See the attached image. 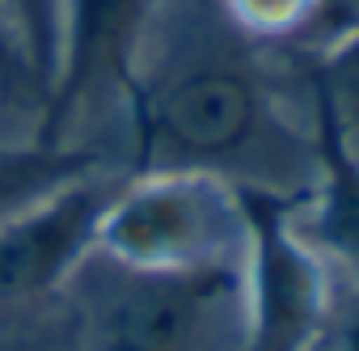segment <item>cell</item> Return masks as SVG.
<instances>
[{"instance_id":"obj_1","label":"cell","mask_w":359,"mask_h":351,"mask_svg":"<svg viewBox=\"0 0 359 351\" xmlns=\"http://www.w3.org/2000/svg\"><path fill=\"white\" fill-rule=\"evenodd\" d=\"M237 178L216 169H131L97 220L93 258L131 275L241 271Z\"/></svg>"},{"instance_id":"obj_2","label":"cell","mask_w":359,"mask_h":351,"mask_svg":"<svg viewBox=\"0 0 359 351\" xmlns=\"http://www.w3.org/2000/svg\"><path fill=\"white\" fill-rule=\"evenodd\" d=\"M135 169H216L271 123L266 81L245 55H203L127 98Z\"/></svg>"},{"instance_id":"obj_3","label":"cell","mask_w":359,"mask_h":351,"mask_svg":"<svg viewBox=\"0 0 359 351\" xmlns=\"http://www.w3.org/2000/svg\"><path fill=\"white\" fill-rule=\"evenodd\" d=\"M245 250L237 292L245 296V351H313L330 326V275L300 229V195L237 178Z\"/></svg>"},{"instance_id":"obj_4","label":"cell","mask_w":359,"mask_h":351,"mask_svg":"<svg viewBox=\"0 0 359 351\" xmlns=\"http://www.w3.org/2000/svg\"><path fill=\"white\" fill-rule=\"evenodd\" d=\"M161 0H60V43L47 98L39 106V140H64L85 102L102 89L135 93L140 47L152 30Z\"/></svg>"},{"instance_id":"obj_5","label":"cell","mask_w":359,"mask_h":351,"mask_svg":"<svg viewBox=\"0 0 359 351\" xmlns=\"http://www.w3.org/2000/svg\"><path fill=\"white\" fill-rule=\"evenodd\" d=\"M118 275L123 284L93 296L81 351H208L220 305L237 296V271Z\"/></svg>"},{"instance_id":"obj_6","label":"cell","mask_w":359,"mask_h":351,"mask_svg":"<svg viewBox=\"0 0 359 351\" xmlns=\"http://www.w3.org/2000/svg\"><path fill=\"white\" fill-rule=\"evenodd\" d=\"M114 183L97 169L0 225V305L51 296L93 258L97 220Z\"/></svg>"},{"instance_id":"obj_7","label":"cell","mask_w":359,"mask_h":351,"mask_svg":"<svg viewBox=\"0 0 359 351\" xmlns=\"http://www.w3.org/2000/svg\"><path fill=\"white\" fill-rule=\"evenodd\" d=\"M309 114H313L317 183L304 195L309 208L304 237L321 258H334L359 292V148L330 89L313 72H309Z\"/></svg>"},{"instance_id":"obj_8","label":"cell","mask_w":359,"mask_h":351,"mask_svg":"<svg viewBox=\"0 0 359 351\" xmlns=\"http://www.w3.org/2000/svg\"><path fill=\"white\" fill-rule=\"evenodd\" d=\"M102 169V152L68 140H30V144H0V225L30 212L47 195L64 191L76 178Z\"/></svg>"},{"instance_id":"obj_9","label":"cell","mask_w":359,"mask_h":351,"mask_svg":"<svg viewBox=\"0 0 359 351\" xmlns=\"http://www.w3.org/2000/svg\"><path fill=\"white\" fill-rule=\"evenodd\" d=\"M321 0H216L220 22L250 47H300Z\"/></svg>"},{"instance_id":"obj_10","label":"cell","mask_w":359,"mask_h":351,"mask_svg":"<svg viewBox=\"0 0 359 351\" xmlns=\"http://www.w3.org/2000/svg\"><path fill=\"white\" fill-rule=\"evenodd\" d=\"M0 9L9 13V22L34 64L43 98H47L51 68H55V43H60V0H0Z\"/></svg>"},{"instance_id":"obj_11","label":"cell","mask_w":359,"mask_h":351,"mask_svg":"<svg viewBox=\"0 0 359 351\" xmlns=\"http://www.w3.org/2000/svg\"><path fill=\"white\" fill-rule=\"evenodd\" d=\"M304 72H313V77L330 89L338 114H342L346 127L355 131V127H359V34H351V39L338 43L334 51L309 60Z\"/></svg>"},{"instance_id":"obj_12","label":"cell","mask_w":359,"mask_h":351,"mask_svg":"<svg viewBox=\"0 0 359 351\" xmlns=\"http://www.w3.org/2000/svg\"><path fill=\"white\" fill-rule=\"evenodd\" d=\"M0 93L13 98V102L26 98V102L43 106V85H39L34 64H30V55H26V47H22L5 9H0Z\"/></svg>"},{"instance_id":"obj_13","label":"cell","mask_w":359,"mask_h":351,"mask_svg":"<svg viewBox=\"0 0 359 351\" xmlns=\"http://www.w3.org/2000/svg\"><path fill=\"white\" fill-rule=\"evenodd\" d=\"M338 351H359V292H355V288H351V296H346V305H342Z\"/></svg>"}]
</instances>
